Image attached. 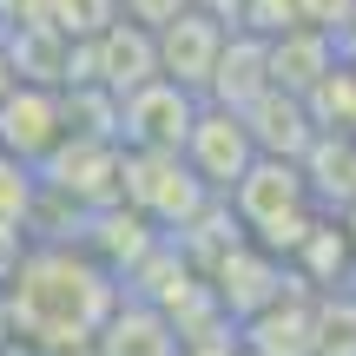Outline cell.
I'll return each mask as SVG.
<instances>
[{
  "instance_id": "1",
  "label": "cell",
  "mask_w": 356,
  "mask_h": 356,
  "mask_svg": "<svg viewBox=\"0 0 356 356\" xmlns=\"http://www.w3.org/2000/svg\"><path fill=\"white\" fill-rule=\"evenodd\" d=\"M113 310H119V277L86 244H33L20 270L0 284V323L13 330V343L40 356L92 350Z\"/></svg>"
},
{
  "instance_id": "10",
  "label": "cell",
  "mask_w": 356,
  "mask_h": 356,
  "mask_svg": "<svg viewBox=\"0 0 356 356\" xmlns=\"http://www.w3.org/2000/svg\"><path fill=\"white\" fill-rule=\"evenodd\" d=\"M277 79H270V40L257 33H231L225 40V60H218L211 86H204V99L211 106H231V113H244V106L257 99V92H270Z\"/></svg>"
},
{
  "instance_id": "13",
  "label": "cell",
  "mask_w": 356,
  "mask_h": 356,
  "mask_svg": "<svg viewBox=\"0 0 356 356\" xmlns=\"http://www.w3.org/2000/svg\"><path fill=\"white\" fill-rule=\"evenodd\" d=\"M191 7H198V13H211L218 26H231V33H238V26H244V7H251V0H191Z\"/></svg>"
},
{
  "instance_id": "7",
  "label": "cell",
  "mask_w": 356,
  "mask_h": 356,
  "mask_svg": "<svg viewBox=\"0 0 356 356\" xmlns=\"http://www.w3.org/2000/svg\"><path fill=\"white\" fill-rule=\"evenodd\" d=\"M198 92L172 86V79H152V86L126 92L119 99V145L126 152H185V132L198 119Z\"/></svg>"
},
{
  "instance_id": "5",
  "label": "cell",
  "mask_w": 356,
  "mask_h": 356,
  "mask_svg": "<svg viewBox=\"0 0 356 356\" xmlns=\"http://www.w3.org/2000/svg\"><path fill=\"white\" fill-rule=\"evenodd\" d=\"M66 139H73V119H66V86L13 79L7 99H0V152L40 172Z\"/></svg>"
},
{
  "instance_id": "3",
  "label": "cell",
  "mask_w": 356,
  "mask_h": 356,
  "mask_svg": "<svg viewBox=\"0 0 356 356\" xmlns=\"http://www.w3.org/2000/svg\"><path fill=\"white\" fill-rule=\"evenodd\" d=\"M119 198L152 231H172V238L191 231L218 204L211 191L198 185V172L185 165V152H126V185H119Z\"/></svg>"
},
{
  "instance_id": "9",
  "label": "cell",
  "mask_w": 356,
  "mask_h": 356,
  "mask_svg": "<svg viewBox=\"0 0 356 356\" xmlns=\"http://www.w3.org/2000/svg\"><path fill=\"white\" fill-rule=\"evenodd\" d=\"M92 356H185V337L159 304L145 297H119V310L106 317V330L92 337Z\"/></svg>"
},
{
  "instance_id": "12",
  "label": "cell",
  "mask_w": 356,
  "mask_h": 356,
  "mask_svg": "<svg viewBox=\"0 0 356 356\" xmlns=\"http://www.w3.org/2000/svg\"><path fill=\"white\" fill-rule=\"evenodd\" d=\"M178 13H191V0H119V20H139V26H172Z\"/></svg>"
},
{
  "instance_id": "4",
  "label": "cell",
  "mask_w": 356,
  "mask_h": 356,
  "mask_svg": "<svg viewBox=\"0 0 356 356\" xmlns=\"http://www.w3.org/2000/svg\"><path fill=\"white\" fill-rule=\"evenodd\" d=\"M159 79V33L139 20H113L106 33L79 40L73 47V66H66V86H99L113 99L152 86Z\"/></svg>"
},
{
  "instance_id": "2",
  "label": "cell",
  "mask_w": 356,
  "mask_h": 356,
  "mask_svg": "<svg viewBox=\"0 0 356 356\" xmlns=\"http://www.w3.org/2000/svg\"><path fill=\"white\" fill-rule=\"evenodd\" d=\"M231 218H238V231L257 244V251L270 257H291L297 244L317 231V185H310V172L297 165V159H257L251 172L231 185Z\"/></svg>"
},
{
  "instance_id": "6",
  "label": "cell",
  "mask_w": 356,
  "mask_h": 356,
  "mask_svg": "<svg viewBox=\"0 0 356 356\" xmlns=\"http://www.w3.org/2000/svg\"><path fill=\"white\" fill-rule=\"evenodd\" d=\"M257 159H264V152H257V139H251V126H244V113H231V106H211V99H204L198 119H191V132H185V165L198 172V185L211 191V198H231V185H238Z\"/></svg>"
},
{
  "instance_id": "11",
  "label": "cell",
  "mask_w": 356,
  "mask_h": 356,
  "mask_svg": "<svg viewBox=\"0 0 356 356\" xmlns=\"http://www.w3.org/2000/svg\"><path fill=\"white\" fill-rule=\"evenodd\" d=\"M113 20H119V0H47V33H60L66 47L106 33Z\"/></svg>"
},
{
  "instance_id": "8",
  "label": "cell",
  "mask_w": 356,
  "mask_h": 356,
  "mask_svg": "<svg viewBox=\"0 0 356 356\" xmlns=\"http://www.w3.org/2000/svg\"><path fill=\"white\" fill-rule=\"evenodd\" d=\"M225 40H231V26H218L211 13H198V7L178 13L172 26H159V79H172V86L204 99L218 60H225Z\"/></svg>"
}]
</instances>
